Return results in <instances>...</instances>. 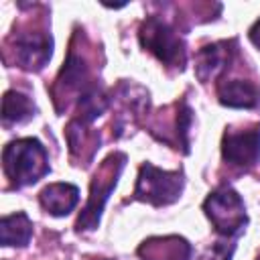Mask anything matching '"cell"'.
<instances>
[{
	"label": "cell",
	"instance_id": "cell-6",
	"mask_svg": "<svg viewBox=\"0 0 260 260\" xmlns=\"http://www.w3.org/2000/svg\"><path fill=\"white\" fill-rule=\"evenodd\" d=\"M221 154L236 169H252L260 158V124L246 130H228L221 140Z\"/></svg>",
	"mask_w": 260,
	"mask_h": 260
},
{
	"label": "cell",
	"instance_id": "cell-14",
	"mask_svg": "<svg viewBox=\"0 0 260 260\" xmlns=\"http://www.w3.org/2000/svg\"><path fill=\"white\" fill-rule=\"evenodd\" d=\"M160 244H154V240L144 242V246L140 248V254H146V260H152L156 256L165 258V260H189L191 248L183 238H165L158 240Z\"/></svg>",
	"mask_w": 260,
	"mask_h": 260
},
{
	"label": "cell",
	"instance_id": "cell-8",
	"mask_svg": "<svg viewBox=\"0 0 260 260\" xmlns=\"http://www.w3.org/2000/svg\"><path fill=\"white\" fill-rule=\"evenodd\" d=\"M39 201L47 213L61 217V215H67L69 211H73V207L77 205L79 189L71 183H51L41 191Z\"/></svg>",
	"mask_w": 260,
	"mask_h": 260
},
{
	"label": "cell",
	"instance_id": "cell-5",
	"mask_svg": "<svg viewBox=\"0 0 260 260\" xmlns=\"http://www.w3.org/2000/svg\"><path fill=\"white\" fill-rule=\"evenodd\" d=\"M203 209L211 219L213 228L223 236H234L242 232L248 221L244 201L232 187H219L217 191H213L205 199Z\"/></svg>",
	"mask_w": 260,
	"mask_h": 260
},
{
	"label": "cell",
	"instance_id": "cell-12",
	"mask_svg": "<svg viewBox=\"0 0 260 260\" xmlns=\"http://www.w3.org/2000/svg\"><path fill=\"white\" fill-rule=\"evenodd\" d=\"M32 236V221L24 211L4 215L0 221V242L2 246H26Z\"/></svg>",
	"mask_w": 260,
	"mask_h": 260
},
{
	"label": "cell",
	"instance_id": "cell-2",
	"mask_svg": "<svg viewBox=\"0 0 260 260\" xmlns=\"http://www.w3.org/2000/svg\"><path fill=\"white\" fill-rule=\"evenodd\" d=\"M124 165H126V156L122 152H114L104 160V165L100 167V171L95 173V177L91 181L89 199H87L83 213L77 219V230H95L98 228L102 209H104L110 193L114 191Z\"/></svg>",
	"mask_w": 260,
	"mask_h": 260
},
{
	"label": "cell",
	"instance_id": "cell-16",
	"mask_svg": "<svg viewBox=\"0 0 260 260\" xmlns=\"http://www.w3.org/2000/svg\"><path fill=\"white\" fill-rule=\"evenodd\" d=\"M250 41L260 49V18L252 24V28H250Z\"/></svg>",
	"mask_w": 260,
	"mask_h": 260
},
{
	"label": "cell",
	"instance_id": "cell-7",
	"mask_svg": "<svg viewBox=\"0 0 260 260\" xmlns=\"http://www.w3.org/2000/svg\"><path fill=\"white\" fill-rule=\"evenodd\" d=\"M53 53V39L45 30H24L14 39V59L22 69L39 71Z\"/></svg>",
	"mask_w": 260,
	"mask_h": 260
},
{
	"label": "cell",
	"instance_id": "cell-13",
	"mask_svg": "<svg viewBox=\"0 0 260 260\" xmlns=\"http://www.w3.org/2000/svg\"><path fill=\"white\" fill-rule=\"evenodd\" d=\"M37 108L35 104L30 102L28 95L20 93V91H6L4 93V100H2V122L6 126H12V124H22L26 120H30L35 116Z\"/></svg>",
	"mask_w": 260,
	"mask_h": 260
},
{
	"label": "cell",
	"instance_id": "cell-15",
	"mask_svg": "<svg viewBox=\"0 0 260 260\" xmlns=\"http://www.w3.org/2000/svg\"><path fill=\"white\" fill-rule=\"evenodd\" d=\"M232 252H234V246H223L221 242L219 244H215L213 246V250H211V258L209 260H230L232 258Z\"/></svg>",
	"mask_w": 260,
	"mask_h": 260
},
{
	"label": "cell",
	"instance_id": "cell-3",
	"mask_svg": "<svg viewBox=\"0 0 260 260\" xmlns=\"http://www.w3.org/2000/svg\"><path fill=\"white\" fill-rule=\"evenodd\" d=\"M140 45L169 67L185 65V45L177 32L158 16H148L140 26Z\"/></svg>",
	"mask_w": 260,
	"mask_h": 260
},
{
	"label": "cell",
	"instance_id": "cell-4",
	"mask_svg": "<svg viewBox=\"0 0 260 260\" xmlns=\"http://www.w3.org/2000/svg\"><path fill=\"white\" fill-rule=\"evenodd\" d=\"M183 191V175L179 171H162L150 162L140 167L134 195L152 205H167L179 199Z\"/></svg>",
	"mask_w": 260,
	"mask_h": 260
},
{
	"label": "cell",
	"instance_id": "cell-9",
	"mask_svg": "<svg viewBox=\"0 0 260 260\" xmlns=\"http://www.w3.org/2000/svg\"><path fill=\"white\" fill-rule=\"evenodd\" d=\"M217 98L230 108H254L260 102V89L248 79H223L217 85Z\"/></svg>",
	"mask_w": 260,
	"mask_h": 260
},
{
	"label": "cell",
	"instance_id": "cell-1",
	"mask_svg": "<svg viewBox=\"0 0 260 260\" xmlns=\"http://www.w3.org/2000/svg\"><path fill=\"white\" fill-rule=\"evenodd\" d=\"M2 165L6 177L16 189L32 185L49 173L47 150L37 138H20L8 142L2 150Z\"/></svg>",
	"mask_w": 260,
	"mask_h": 260
},
{
	"label": "cell",
	"instance_id": "cell-11",
	"mask_svg": "<svg viewBox=\"0 0 260 260\" xmlns=\"http://www.w3.org/2000/svg\"><path fill=\"white\" fill-rule=\"evenodd\" d=\"M85 79H87V67H85V61L81 55H77L73 49L69 51L67 55V61L57 77V83H55V89H61V93L57 95V100L63 95H69L73 91H79V95L89 87L85 85Z\"/></svg>",
	"mask_w": 260,
	"mask_h": 260
},
{
	"label": "cell",
	"instance_id": "cell-10",
	"mask_svg": "<svg viewBox=\"0 0 260 260\" xmlns=\"http://www.w3.org/2000/svg\"><path fill=\"white\" fill-rule=\"evenodd\" d=\"M230 43H215V45H207L197 53V63H195V73L201 81H209L215 75H219L232 57Z\"/></svg>",
	"mask_w": 260,
	"mask_h": 260
}]
</instances>
